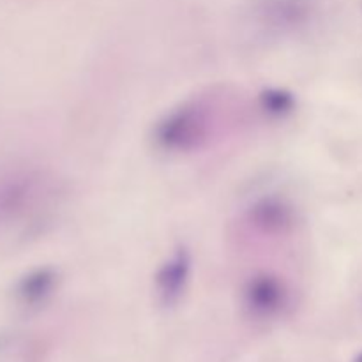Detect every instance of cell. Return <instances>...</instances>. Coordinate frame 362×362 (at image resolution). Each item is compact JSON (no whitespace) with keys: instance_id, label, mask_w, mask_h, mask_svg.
Wrapping results in <instances>:
<instances>
[{"instance_id":"cell-1","label":"cell","mask_w":362,"mask_h":362,"mask_svg":"<svg viewBox=\"0 0 362 362\" xmlns=\"http://www.w3.org/2000/svg\"><path fill=\"white\" fill-rule=\"evenodd\" d=\"M55 180L45 170L23 168L0 179V226L27 225L48 209Z\"/></svg>"},{"instance_id":"cell-2","label":"cell","mask_w":362,"mask_h":362,"mask_svg":"<svg viewBox=\"0 0 362 362\" xmlns=\"http://www.w3.org/2000/svg\"><path fill=\"white\" fill-rule=\"evenodd\" d=\"M216 112L207 99H191L168 110L154 127L159 148L172 154H189L209 144L214 133Z\"/></svg>"},{"instance_id":"cell-3","label":"cell","mask_w":362,"mask_h":362,"mask_svg":"<svg viewBox=\"0 0 362 362\" xmlns=\"http://www.w3.org/2000/svg\"><path fill=\"white\" fill-rule=\"evenodd\" d=\"M243 308L253 320L269 322L285 313L290 306V285L271 271L255 272L243 285Z\"/></svg>"},{"instance_id":"cell-4","label":"cell","mask_w":362,"mask_h":362,"mask_svg":"<svg viewBox=\"0 0 362 362\" xmlns=\"http://www.w3.org/2000/svg\"><path fill=\"white\" fill-rule=\"evenodd\" d=\"M297 214L286 198L269 194L255 200L243 214V228L255 239H281L296 230Z\"/></svg>"},{"instance_id":"cell-5","label":"cell","mask_w":362,"mask_h":362,"mask_svg":"<svg viewBox=\"0 0 362 362\" xmlns=\"http://www.w3.org/2000/svg\"><path fill=\"white\" fill-rule=\"evenodd\" d=\"M315 0H260L255 7V16L271 34H293L306 27L313 18Z\"/></svg>"},{"instance_id":"cell-6","label":"cell","mask_w":362,"mask_h":362,"mask_svg":"<svg viewBox=\"0 0 362 362\" xmlns=\"http://www.w3.org/2000/svg\"><path fill=\"white\" fill-rule=\"evenodd\" d=\"M191 269H193V258L184 246L172 251V255L163 262L154 278L156 296L163 306L172 308L182 299L189 285Z\"/></svg>"},{"instance_id":"cell-7","label":"cell","mask_w":362,"mask_h":362,"mask_svg":"<svg viewBox=\"0 0 362 362\" xmlns=\"http://www.w3.org/2000/svg\"><path fill=\"white\" fill-rule=\"evenodd\" d=\"M57 283H59V276L53 269H35L21 279L18 296H20L21 303L27 306H39L53 296Z\"/></svg>"},{"instance_id":"cell-8","label":"cell","mask_w":362,"mask_h":362,"mask_svg":"<svg viewBox=\"0 0 362 362\" xmlns=\"http://www.w3.org/2000/svg\"><path fill=\"white\" fill-rule=\"evenodd\" d=\"M258 108L271 119H285L296 110V98L285 88H265L258 95Z\"/></svg>"},{"instance_id":"cell-9","label":"cell","mask_w":362,"mask_h":362,"mask_svg":"<svg viewBox=\"0 0 362 362\" xmlns=\"http://www.w3.org/2000/svg\"><path fill=\"white\" fill-rule=\"evenodd\" d=\"M356 362H362V354H359V356H357V359H356Z\"/></svg>"}]
</instances>
